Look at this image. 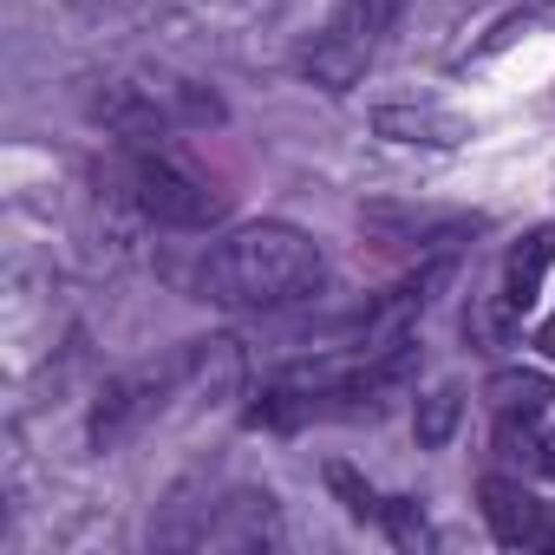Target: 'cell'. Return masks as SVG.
I'll list each match as a JSON object with an SVG mask.
<instances>
[{"label": "cell", "mask_w": 555, "mask_h": 555, "mask_svg": "<svg viewBox=\"0 0 555 555\" xmlns=\"http://www.w3.org/2000/svg\"><path fill=\"white\" fill-rule=\"evenodd\" d=\"M196 288H203V301L235 308V314L301 308V301H314L327 288V255L295 222H248V229L222 235L203 255Z\"/></svg>", "instance_id": "cell-1"}, {"label": "cell", "mask_w": 555, "mask_h": 555, "mask_svg": "<svg viewBox=\"0 0 555 555\" xmlns=\"http://www.w3.org/2000/svg\"><path fill=\"white\" fill-rule=\"evenodd\" d=\"M373 125H379V138H399V144H457L464 138V125L438 105H386V112H373Z\"/></svg>", "instance_id": "cell-10"}, {"label": "cell", "mask_w": 555, "mask_h": 555, "mask_svg": "<svg viewBox=\"0 0 555 555\" xmlns=\"http://www.w3.org/2000/svg\"><path fill=\"white\" fill-rule=\"evenodd\" d=\"M457 412H464V399H457L451 386H444V392H431V399H418V444H425V451H438V444L451 438Z\"/></svg>", "instance_id": "cell-11"}, {"label": "cell", "mask_w": 555, "mask_h": 555, "mask_svg": "<svg viewBox=\"0 0 555 555\" xmlns=\"http://www.w3.org/2000/svg\"><path fill=\"white\" fill-rule=\"evenodd\" d=\"M412 0H340L334 21L301 47V73L321 92H353L366 79V66L379 60V47L392 40V27L405 21Z\"/></svg>", "instance_id": "cell-2"}, {"label": "cell", "mask_w": 555, "mask_h": 555, "mask_svg": "<svg viewBox=\"0 0 555 555\" xmlns=\"http://www.w3.org/2000/svg\"><path fill=\"white\" fill-rule=\"evenodd\" d=\"M548 261H555V229H529L509 255H503V308L522 321L535 301H542V274H548Z\"/></svg>", "instance_id": "cell-8"}, {"label": "cell", "mask_w": 555, "mask_h": 555, "mask_svg": "<svg viewBox=\"0 0 555 555\" xmlns=\"http://www.w3.org/2000/svg\"><path fill=\"white\" fill-rule=\"evenodd\" d=\"M125 196H131L138 216H151L157 229H209V222L229 216V196H222L209 177H196L183 157L157 151V144H144V151L125 164Z\"/></svg>", "instance_id": "cell-3"}, {"label": "cell", "mask_w": 555, "mask_h": 555, "mask_svg": "<svg viewBox=\"0 0 555 555\" xmlns=\"http://www.w3.org/2000/svg\"><path fill=\"white\" fill-rule=\"evenodd\" d=\"M196 542H209V548H255V542H274V496H268V490H235V496H222V522H203Z\"/></svg>", "instance_id": "cell-9"}, {"label": "cell", "mask_w": 555, "mask_h": 555, "mask_svg": "<svg viewBox=\"0 0 555 555\" xmlns=\"http://www.w3.org/2000/svg\"><path fill=\"white\" fill-rule=\"evenodd\" d=\"M379 522H386V535H392L399 548H431V522L418 516V503H412V496L379 503Z\"/></svg>", "instance_id": "cell-12"}, {"label": "cell", "mask_w": 555, "mask_h": 555, "mask_svg": "<svg viewBox=\"0 0 555 555\" xmlns=\"http://www.w3.org/2000/svg\"><path fill=\"white\" fill-rule=\"evenodd\" d=\"M477 496H483V516H490V535L503 542V548H529L535 535H542V503L516 483V477H503V470H490L483 483H477Z\"/></svg>", "instance_id": "cell-7"}, {"label": "cell", "mask_w": 555, "mask_h": 555, "mask_svg": "<svg viewBox=\"0 0 555 555\" xmlns=\"http://www.w3.org/2000/svg\"><path fill=\"white\" fill-rule=\"evenodd\" d=\"M209 347H216V340H196V347H183V353H170V360H157V366L118 373V379L99 392V405H92V425H86L92 451H112V444H125L144 418H157V412H164V399H170L190 373H203V366H209Z\"/></svg>", "instance_id": "cell-4"}, {"label": "cell", "mask_w": 555, "mask_h": 555, "mask_svg": "<svg viewBox=\"0 0 555 555\" xmlns=\"http://www.w3.org/2000/svg\"><path fill=\"white\" fill-rule=\"evenodd\" d=\"M542 347H548V353H555V321H548V327H542Z\"/></svg>", "instance_id": "cell-15"}, {"label": "cell", "mask_w": 555, "mask_h": 555, "mask_svg": "<svg viewBox=\"0 0 555 555\" xmlns=\"http://www.w3.org/2000/svg\"><path fill=\"white\" fill-rule=\"evenodd\" d=\"M535 464H542V470H548V477H555V431H548V438H542V457H535Z\"/></svg>", "instance_id": "cell-14"}, {"label": "cell", "mask_w": 555, "mask_h": 555, "mask_svg": "<svg viewBox=\"0 0 555 555\" xmlns=\"http://www.w3.org/2000/svg\"><path fill=\"white\" fill-rule=\"evenodd\" d=\"M327 483H334V490H340V496H347V509H353V516H360V522H366V516H373V522H379V496H373V490H366V483H360V477H353V470H347V464H327Z\"/></svg>", "instance_id": "cell-13"}, {"label": "cell", "mask_w": 555, "mask_h": 555, "mask_svg": "<svg viewBox=\"0 0 555 555\" xmlns=\"http://www.w3.org/2000/svg\"><path fill=\"white\" fill-rule=\"evenodd\" d=\"M366 235L379 248H399V255H431V248H451L477 229V216H457V209H405V203H373L360 209Z\"/></svg>", "instance_id": "cell-6"}, {"label": "cell", "mask_w": 555, "mask_h": 555, "mask_svg": "<svg viewBox=\"0 0 555 555\" xmlns=\"http://www.w3.org/2000/svg\"><path fill=\"white\" fill-rule=\"evenodd\" d=\"M483 405H490V425H496V457H542V438H535V425L548 418V405H555V379L548 373H535V366H503V373H490V386H483Z\"/></svg>", "instance_id": "cell-5"}]
</instances>
